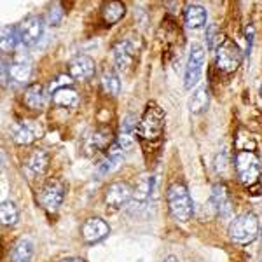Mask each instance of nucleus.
<instances>
[{
	"mask_svg": "<svg viewBox=\"0 0 262 262\" xmlns=\"http://www.w3.org/2000/svg\"><path fill=\"white\" fill-rule=\"evenodd\" d=\"M168 208H170V213L175 221L179 222H187L191 221L192 213H194V203L192 198L189 194V189L185 187V184L182 182H175L168 187Z\"/></svg>",
	"mask_w": 262,
	"mask_h": 262,
	"instance_id": "f257e3e1",
	"label": "nucleus"
},
{
	"mask_svg": "<svg viewBox=\"0 0 262 262\" xmlns=\"http://www.w3.org/2000/svg\"><path fill=\"white\" fill-rule=\"evenodd\" d=\"M164 128V112L156 103H149L138 122V135L143 140H156Z\"/></svg>",
	"mask_w": 262,
	"mask_h": 262,
	"instance_id": "f03ea898",
	"label": "nucleus"
},
{
	"mask_svg": "<svg viewBox=\"0 0 262 262\" xmlns=\"http://www.w3.org/2000/svg\"><path fill=\"white\" fill-rule=\"evenodd\" d=\"M259 234V219L253 213H243L236 217L229 226V236L236 243H250Z\"/></svg>",
	"mask_w": 262,
	"mask_h": 262,
	"instance_id": "7ed1b4c3",
	"label": "nucleus"
},
{
	"mask_svg": "<svg viewBox=\"0 0 262 262\" xmlns=\"http://www.w3.org/2000/svg\"><path fill=\"white\" fill-rule=\"evenodd\" d=\"M236 171L245 185H253L260 177V161L253 152L243 150L236 154Z\"/></svg>",
	"mask_w": 262,
	"mask_h": 262,
	"instance_id": "20e7f679",
	"label": "nucleus"
},
{
	"mask_svg": "<svg viewBox=\"0 0 262 262\" xmlns=\"http://www.w3.org/2000/svg\"><path fill=\"white\" fill-rule=\"evenodd\" d=\"M203 67H205V49L200 44H194L189 53L187 63H185L184 72V86L185 90H192L198 86L203 75Z\"/></svg>",
	"mask_w": 262,
	"mask_h": 262,
	"instance_id": "39448f33",
	"label": "nucleus"
},
{
	"mask_svg": "<svg viewBox=\"0 0 262 262\" xmlns=\"http://www.w3.org/2000/svg\"><path fill=\"white\" fill-rule=\"evenodd\" d=\"M217 53V67L219 70L226 72V74H231L242 65V51H239L238 46L234 44L232 40H224L219 49L215 51Z\"/></svg>",
	"mask_w": 262,
	"mask_h": 262,
	"instance_id": "423d86ee",
	"label": "nucleus"
},
{
	"mask_svg": "<svg viewBox=\"0 0 262 262\" xmlns=\"http://www.w3.org/2000/svg\"><path fill=\"white\" fill-rule=\"evenodd\" d=\"M44 19L40 16H28L23 23L19 25V39L21 44L32 48V46L39 44V40L44 35Z\"/></svg>",
	"mask_w": 262,
	"mask_h": 262,
	"instance_id": "0eeeda50",
	"label": "nucleus"
},
{
	"mask_svg": "<svg viewBox=\"0 0 262 262\" xmlns=\"http://www.w3.org/2000/svg\"><path fill=\"white\" fill-rule=\"evenodd\" d=\"M65 200V185L61 180H49L40 191V203L48 212H56Z\"/></svg>",
	"mask_w": 262,
	"mask_h": 262,
	"instance_id": "6e6552de",
	"label": "nucleus"
},
{
	"mask_svg": "<svg viewBox=\"0 0 262 262\" xmlns=\"http://www.w3.org/2000/svg\"><path fill=\"white\" fill-rule=\"evenodd\" d=\"M138 40L135 39H122L121 42H117L116 48H114V60H116L117 69L126 72L131 65L135 63L138 53Z\"/></svg>",
	"mask_w": 262,
	"mask_h": 262,
	"instance_id": "1a4fd4ad",
	"label": "nucleus"
},
{
	"mask_svg": "<svg viewBox=\"0 0 262 262\" xmlns=\"http://www.w3.org/2000/svg\"><path fill=\"white\" fill-rule=\"evenodd\" d=\"M133 198V191L128 184L124 182H116V184H111L107 187V192H105V201H107L108 206L112 208H122L124 205H128Z\"/></svg>",
	"mask_w": 262,
	"mask_h": 262,
	"instance_id": "9d476101",
	"label": "nucleus"
},
{
	"mask_svg": "<svg viewBox=\"0 0 262 262\" xmlns=\"http://www.w3.org/2000/svg\"><path fill=\"white\" fill-rule=\"evenodd\" d=\"M40 135H42V128L33 121L18 122V124L12 126V140L18 143V145H30Z\"/></svg>",
	"mask_w": 262,
	"mask_h": 262,
	"instance_id": "9b49d317",
	"label": "nucleus"
},
{
	"mask_svg": "<svg viewBox=\"0 0 262 262\" xmlns=\"http://www.w3.org/2000/svg\"><path fill=\"white\" fill-rule=\"evenodd\" d=\"M111 232L108 224L100 217L88 219L82 226V238L86 243H98Z\"/></svg>",
	"mask_w": 262,
	"mask_h": 262,
	"instance_id": "f8f14e48",
	"label": "nucleus"
},
{
	"mask_svg": "<svg viewBox=\"0 0 262 262\" xmlns=\"http://www.w3.org/2000/svg\"><path fill=\"white\" fill-rule=\"evenodd\" d=\"M69 70H70L72 79L86 81V79L93 77V74H95V60L86 56V54H79V56H75L74 60L70 61Z\"/></svg>",
	"mask_w": 262,
	"mask_h": 262,
	"instance_id": "ddd939ff",
	"label": "nucleus"
},
{
	"mask_svg": "<svg viewBox=\"0 0 262 262\" xmlns=\"http://www.w3.org/2000/svg\"><path fill=\"white\" fill-rule=\"evenodd\" d=\"M30 75H32V61L28 60V56H25V53H19L9 65V77L12 81L23 84L30 79Z\"/></svg>",
	"mask_w": 262,
	"mask_h": 262,
	"instance_id": "4468645a",
	"label": "nucleus"
},
{
	"mask_svg": "<svg viewBox=\"0 0 262 262\" xmlns=\"http://www.w3.org/2000/svg\"><path fill=\"white\" fill-rule=\"evenodd\" d=\"M152 184H154V180L152 179H143V180L138 182V185L133 191V200H131V203H129L131 210L145 208L147 203H149V200H150V194H152Z\"/></svg>",
	"mask_w": 262,
	"mask_h": 262,
	"instance_id": "2eb2a0df",
	"label": "nucleus"
},
{
	"mask_svg": "<svg viewBox=\"0 0 262 262\" xmlns=\"http://www.w3.org/2000/svg\"><path fill=\"white\" fill-rule=\"evenodd\" d=\"M25 103L32 108V111H42L48 103V93H46V88L40 86V84H32V86L27 88L25 91Z\"/></svg>",
	"mask_w": 262,
	"mask_h": 262,
	"instance_id": "dca6fc26",
	"label": "nucleus"
},
{
	"mask_svg": "<svg viewBox=\"0 0 262 262\" xmlns=\"http://www.w3.org/2000/svg\"><path fill=\"white\" fill-rule=\"evenodd\" d=\"M33 242L28 236H23L14 243L11 250V262H32L33 257Z\"/></svg>",
	"mask_w": 262,
	"mask_h": 262,
	"instance_id": "f3484780",
	"label": "nucleus"
},
{
	"mask_svg": "<svg viewBox=\"0 0 262 262\" xmlns=\"http://www.w3.org/2000/svg\"><path fill=\"white\" fill-rule=\"evenodd\" d=\"M206 18H208L206 9L203 6H200V4H189V6L185 7V12H184L185 25H187L189 28H192V30L201 28L203 25L206 23Z\"/></svg>",
	"mask_w": 262,
	"mask_h": 262,
	"instance_id": "a211bd4d",
	"label": "nucleus"
},
{
	"mask_svg": "<svg viewBox=\"0 0 262 262\" xmlns=\"http://www.w3.org/2000/svg\"><path fill=\"white\" fill-rule=\"evenodd\" d=\"M137 129H138L137 117H135V116H126L124 121H122V124H121V133H119V138H117V143L128 150L129 147L133 145Z\"/></svg>",
	"mask_w": 262,
	"mask_h": 262,
	"instance_id": "6ab92c4d",
	"label": "nucleus"
},
{
	"mask_svg": "<svg viewBox=\"0 0 262 262\" xmlns=\"http://www.w3.org/2000/svg\"><path fill=\"white\" fill-rule=\"evenodd\" d=\"M210 205L217 213H222V210L229 208V200H227V189L224 184H215L210 194Z\"/></svg>",
	"mask_w": 262,
	"mask_h": 262,
	"instance_id": "aec40b11",
	"label": "nucleus"
},
{
	"mask_svg": "<svg viewBox=\"0 0 262 262\" xmlns=\"http://www.w3.org/2000/svg\"><path fill=\"white\" fill-rule=\"evenodd\" d=\"M208 101H210L208 88L206 86L198 88V90L194 91V95L191 96V100H189V111L192 114H201L203 111H206Z\"/></svg>",
	"mask_w": 262,
	"mask_h": 262,
	"instance_id": "412c9836",
	"label": "nucleus"
},
{
	"mask_svg": "<svg viewBox=\"0 0 262 262\" xmlns=\"http://www.w3.org/2000/svg\"><path fill=\"white\" fill-rule=\"evenodd\" d=\"M48 164H49V156L46 150H33V154L28 159V170H30L33 175H42L46 170H48Z\"/></svg>",
	"mask_w": 262,
	"mask_h": 262,
	"instance_id": "4be33fe9",
	"label": "nucleus"
},
{
	"mask_svg": "<svg viewBox=\"0 0 262 262\" xmlns=\"http://www.w3.org/2000/svg\"><path fill=\"white\" fill-rule=\"evenodd\" d=\"M53 101L56 105H60V107H74V105H77L79 101V95L75 90H72V88H61V90H56L53 91Z\"/></svg>",
	"mask_w": 262,
	"mask_h": 262,
	"instance_id": "5701e85b",
	"label": "nucleus"
},
{
	"mask_svg": "<svg viewBox=\"0 0 262 262\" xmlns=\"http://www.w3.org/2000/svg\"><path fill=\"white\" fill-rule=\"evenodd\" d=\"M21 42L19 39V30L14 27H4L2 28V39H0V46H2L4 53H9V51H14L16 46Z\"/></svg>",
	"mask_w": 262,
	"mask_h": 262,
	"instance_id": "b1692460",
	"label": "nucleus"
},
{
	"mask_svg": "<svg viewBox=\"0 0 262 262\" xmlns=\"http://www.w3.org/2000/svg\"><path fill=\"white\" fill-rule=\"evenodd\" d=\"M101 88L107 95L111 96H117L121 91V81L117 77V74L112 69H107L101 75Z\"/></svg>",
	"mask_w": 262,
	"mask_h": 262,
	"instance_id": "393cba45",
	"label": "nucleus"
},
{
	"mask_svg": "<svg viewBox=\"0 0 262 262\" xmlns=\"http://www.w3.org/2000/svg\"><path fill=\"white\" fill-rule=\"evenodd\" d=\"M0 219L4 226H16L19 221V210L14 201H4L0 206Z\"/></svg>",
	"mask_w": 262,
	"mask_h": 262,
	"instance_id": "a878e982",
	"label": "nucleus"
},
{
	"mask_svg": "<svg viewBox=\"0 0 262 262\" xmlns=\"http://www.w3.org/2000/svg\"><path fill=\"white\" fill-rule=\"evenodd\" d=\"M124 11L126 9L121 2H108L101 11V16H103V21L107 25H116L124 16Z\"/></svg>",
	"mask_w": 262,
	"mask_h": 262,
	"instance_id": "bb28decb",
	"label": "nucleus"
},
{
	"mask_svg": "<svg viewBox=\"0 0 262 262\" xmlns=\"http://www.w3.org/2000/svg\"><path fill=\"white\" fill-rule=\"evenodd\" d=\"M112 140V133L111 129H98L93 133V137L90 138V150L91 152H98L108 147V143Z\"/></svg>",
	"mask_w": 262,
	"mask_h": 262,
	"instance_id": "cd10ccee",
	"label": "nucleus"
},
{
	"mask_svg": "<svg viewBox=\"0 0 262 262\" xmlns=\"http://www.w3.org/2000/svg\"><path fill=\"white\" fill-rule=\"evenodd\" d=\"M226 39H222V33L219 30L217 25H210L208 30H206V42H208V49L210 51H217L219 46Z\"/></svg>",
	"mask_w": 262,
	"mask_h": 262,
	"instance_id": "c85d7f7f",
	"label": "nucleus"
},
{
	"mask_svg": "<svg viewBox=\"0 0 262 262\" xmlns=\"http://www.w3.org/2000/svg\"><path fill=\"white\" fill-rule=\"evenodd\" d=\"M236 149H238V152H243V150L253 152V149H255V142H253L252 135L243 129L239 131L238 137H236Z\"/></svg>",
	"mask_w": 262,
	"mask_h": 262,
	"instance_id": "c756f323",
	"label": "nucleus"
},
{
	"mask_svg": "<svg viewBox=\"0 0 262 262\" xmlns=\"http://www.w3.org/2000/svg\"><path fill=\"white\" fill-rule=\"evenodd\" d=\"M63 18V11H61V6L60 4H54L53 7H51L49 11V16H48V21L51 27H58L60 25V21Z\"/></svg>",
	"mask_w": 262,
	"mask_h": 262,
	"instance_id": "7c9ffc66",
	"label": "nucleus"
},
{
	"mask_svg": "<svg viewBox=\"0 0 262 262\" xmlns=\"http://www.w3.org/2000/svg\"><path fill=\"white\" fill-rule=\"evenodd\" d=\"M72 82V77L70 75H60L53 84H51V90H61V88H69V84Z\"/></svg>",
	"mask_w": 262,
	"mask_h": 262,
	"instance_id": "2f4dec72",
	"label": "nucleus"
},
{
	"mask_svg": "<svg viewBox=\"0 0 262 262\" xmlns=\"http://www.w3.org/2000/svg\"><path fill=\"white\" fill-rule=\"evenodd\" d=\"M253 33H255V30H253V27H252V25H248L247 30H245V37H247V54H250V51H252Z\"/></svg>",
	"mask_w": 262,
	"mask_h": 262,
	"instance_id": "473e14b6",
	"label": "nucleus"
},
{
	"mask_svg": "<svg viewBox=\"0 0 262 262\" xmlns=\"http://www.w3.org/2000/svg\"><path fill=\"white\" fill-rule=\"evenodd\" d=\"M60 262H84V260L79 259V257H69V259H63Z\"/></svg>",
	"mask_w": 262,
	"mask_h": 262,
	"instance_id": "72a5a7b5",
	"label": "nucleus"
},
{
	"mask_svg": "<svg viewBox=\"0 0 262 262\" xmlns=\"http://www.w3.org/2000/svg\"><path fill=\"white\" fill-rule=\"evenodd\" d=\"M164 262H179V259H177L175 255H168L166 259H164Z\"/></svg>",
	"mask_w": 262,
	"mask_h": 262,
	"instance_id": "f704fd0d",
	"label": "nucleus"
},
{
	"mask_svg": "<svg viewBox=\"0 0 262 262\" xmlns=\"http://www.w3.org/2000/svg\"><path fill=\"white\" fill-rule=\"evenodd\" d=\"M260 95H262V86H260Z\"/></svg>",
	"mask_w": 262,
	"mask_h": 262,
	"instance_id": "c9c22d12",
	"label": "nucleus"
}]
</instances>
